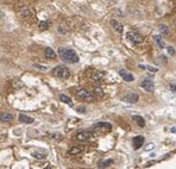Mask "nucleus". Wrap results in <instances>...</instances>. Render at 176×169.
<instances>
[{"instance_id": "1", "label": "nucleus", "mask_w": 176, "mask_h": 169, "mask_svg": "<svg viewBox=\"0 0 176 169\" xmlns=\"http://www.w3.org/2000/svg\"><path fill=\"white\" fill-rule=\"evenodd\" d=\"M58 56L61 57L62 61L67 62V63H77L79 62V56L73 49L60 48L58 49Z\"/></svg>"}, {"instance_id": "2", "label": "nucleus", "mask_w": 176, "mask_h": 169, "mask_svg": "<svg viewBox=\"0 0 176 169\" xmlns=\"http://www.w3.org/2000/svg\"><path fill=\"white\" fill-rule=\"evenodd\" d=\"M76 97L79 98V99L84 100V101H89V102L95 101V95H94L92 92H89V91L84 89V88H81V89H79V91H77Z\"/></svg>"}, {"instance_id": "3", "label": "nucleus", "mask_w": 176, "mask_h": 169, "mask_svg": "<svg viewBox=\"0 0 176 169\" xmlns=\"http://www.w3.org/2000/svg\"><path fill=\"white\" fill-rule=\"evenodd\" d=\"M53 73H54L55 76L60 77V79H68L70 76V72L67 67L64 66H57L53 69Z\"/></svg>"}, {"instance_id": "4", "label": "nucleus", "mask_w": 176, "mask_h": 169, "mask_svg": "<svg viewBox=\"0 0 176 169\" xmlns=\"http://www.w3.org/2000/svg\"><path fill=\"white\" fill-rule=\"evenodd\" d=\"M126 37L133 44H140L143 42V36L139 32H137V31H130V32H127Z\"/></svg>"}, {"instance_id": "5", "label": "nucleus", "mask_w": 176, "mask_h": 169, "mask_svg": "<svg viewBox=\"0 0 176 169\" xmlns=\"http://www.w3.org/2000/svg\"><path fill=\"white\" fill-rule=\"evenodd\" d=\"M95 135L91 131H80L76 133V139L80 142H87V141H92L94 139Z\"/></svg>"}, {"instance_id": "6", "label": "nucleus", "mask_w": 176, "mask_h": 169, "mask_svg": "<svg viewBox=\"0 0 176 169\" xmlns=\"http://www.w3.org/2000/svg\"><path fill=\"white\" fill-rule=\"evenodd\" d=\"M93 129L94 130H101V131H111L112 130V125L109 123H106V122H99V123L94 124L93 125Z\"/></svg>"}, {"instance_id": "7", "label": "nucleus", "mask_w": 176, "mask_h": 169, "mask_svg": "<svg viewBox=\"0 0 176 169\" xmlns=\"http://www.w3.org/2000/svg\"><path fill=\"white\" fill-rule=\"evenodd\" d=\"M122 100H124L125 102H129V104H136L138 100H139V95H138L137 93L131 92L129 93V94H126V95L122 98Z\"/></svg>"}, {"instance_id": "8", "label": "nucleus", "mask_w": 176, "mask_h": 169, "mask_svg": "<svg viewBox=\"0 0 176 169\" xmlns=\"http://www.w3.org/2000/svg\"><path fill=\"white\" fill-rule=\"evenodd\" d=\"M140 84L146 92H153V89H155V84L151 79H144Z\"/></svg>"}, {"instance_id": "9", "label": "nucleus", "mask_w": 176, "mask_h": 169, "mask_svg": "<svg viewBox=\"0 0 176 169\" xmlns=\"http://www.w3.org/2000/svg\"><path fill=\"white\" fill-rule=\"evenodd\" d=\"M143 144H144V137L143 136H136L135 138L132 139V145H133L135 150H138Z\"/></svg>"}, {"instance_id": "10", "label": "nucleus", "mask_w": 176, "mask_h": 169, "mask_svg": "<svg viewBox=\"0 0 176 169\" xmlns=\"http://www.w3.org/2000/svg\"><path fill=\"white\" fill-rule=\"evenodd\" d=\"M119 75L126 81V82H131V81H133L135 80V77H133V75L131 74V73H129V72H126L125 69H120L119 70Z\"/></svg>"}, {"instance_id": "11", "label": "nucleus", "mask_w": 176, "mask_h": 169, "mask_svg": "<svg viewBox=\"0 0 176 169\" xmlns=\"http://www.w3.org/2000/svg\"><path fill=\"white\" fill-rule=\"evenodd\" d=\"M91 79L95 82H101L105 79V74L101 73V72H94V73L91 74Z\"/></svg>"}, {"instance_id": "12", "label": "nucleus", "mask_w": 176, "mask_h": 169, "mask_svg": "<svg viewBox=\"0 0 176 169\" xmlns=\"http://www.w3.org/2000/svg\"><path fill=\"white\" fill-rule=\"evenodd\" d=\"M18 119H19V122H22V123H24V124H32L35 122L33 118H31L29 115H24V113H20V115H18Z\"/></svg>"}, {"instance_id": "13", "label": "nucleus", "mask_w": 176, "mask_h": 169, "mask_svg": "<svg viewBox=\"0 0 176 169\" xmlns=\"http://www.w3.org/2000/svg\"><path fill=\"white\" fill-rule=\"evenodd\" d=\"M84 153V148L82 146H73V148H70L68 151L69 155H71V156H77V155L82 154Z\"/></svg>"}, {"instance_id": "14", "label": "nucleus", "mask_w": 176, "mask_h": 169, "mask_svg": "<svg viewBox=\"0 0 176 169\" xmlns=\"http://www.w3.org/2000/svg\"><path fill=\"white\" fill-rule=\"evenodd\" d=\"M44 55H45V57L48 60H55L56 58V53H55L54 50L51 49V48H45V50H44Z\"/></svg>"}, {"instance_id": "15", "label": "nucleus", "mask_w": 176, "mask_h": 169, "mask_svg": "<svg viewBox=\"0 0 176 169\" xmlns=\"http://www.w3.org/2000/svg\"><path fill=\"white\" fill-rule=\"evenodd\" d=\"M13 118H15V115L12 113H1L0 115V120L4 123H8V122L13 120Z\"/></svg>"}, {"instance_id": "16", "label": "nucleus", "mask_w": 176, "mask_h": 169, "mask_svg": "<svg viewBox=\"0 0 176 169\" xmlns=\"http://www.w3.org/2000/svg\"><path fill=\"white\" fill-rule=\"evenodd\" d=\"M114 163V161L112 160V158H108V160H104V161L99 162V164H98V167H99L100 169H104V168H107V167H109L111 164H113Z\"/></svg>"}, {"instance_id": "17", "label": "nucleus", "mask_w": 176, "mask_h": 169, "mask_svg": "<svg viewBox=\"0 0 176 169\" xmlns=\"http://www.w3.org/2000/svg\"><path fill=\"white\" fill-rule=\"evenodd\" d=\"M111 25L113 26V29H114L117 32H119V33H122V25L118 20H115V19H112L111 20Z\"/></svg>"}, {"instance_id": "18", "label": "nucleus", "mask_w": 176, "mask_h": 169, "mask_svg": "<svg viewBox=\"0 0 176 169\" xmlns=\"http://www.w3.org/2000/svg\"><path fill=\"white\" fill-rule=\"evenodd\" d=\"M153 41H155V43L158 46V48H161V49H163L164 48V42H163V39H162V36L161 35H155L153 36Z\"/></svg>"}, {"instance_id": "19", "label": "nucleus", "mask_w": 176, "mask_h": 169, "mask_svg": "<svg viewBox=\"0 0 176 169\" xmlns=\"http://www.w3.org/2000/svg\"><path fill=\"white\" fill-rule=\"evenodd\" d=\"M133 120L137 123L138 126H140V128H144L145 126V120H144V118L143 117H140V115H135L133 117Z\"/></svg>"}, {"instance_id": "20", "label": "nucleus", "mask_w": 176, "mask_h": 169, "mask_svg": "<svg viewBox=\"0 0 176 169\" xmlns=\"http://www.w3.org/2000/svg\"><path fill=\"white\" fill-rule=\"evenodd\" d=\"M160 33H161V36H167L169 32V28L167 26V25H164V24H161L160 25Z\"/></svg>"}, {"instance_id": "21", "label": "nucleus", "mask_w": 176, "mask_h": 169, "mask_svg": "<svg viewBox=\"0 0 176 169\" xmlns=\"http://www.w3.org/2000/svg\"><path fill=\"white\" fill-rule=\"evenodd\" d=\"M50 22H42V23L38 25L39 30L41 31H44V30H48L49 28H50Z\"/></svg>"}, {"instance_id": "22", "label": "nucleus", "mask_w": 176, "mask_h": 169, "mask_svg": "<svg viewBox=\"0 0 176 169\" xmlns=\"http://www.w3.org/2000/svg\"><path fill=\"white\" fill-rule=\"evenodd\" d=\"M60 100H61L62 102H64V104H69V105H71V99L67 97L66 94H61L60 95Z\"/></svg>"}, {"instance_id": "23", "label": "nucleus", "mask_w": 176, "mask_h": 169, "mask_svg": "<svg viewBox=\"0 0 176 169\" xmlns=\"http://www.w3.org/2000/svg\"><path fill=\"white\" fill-rule=\"evenodd\" d=\"M32 156H33V157H36V158H45L46 154L45 153H33Z\"/></svg>"}, {"instance_id": "24", "label": "nucleus", "mask_w": 176, "mask_h": 169, "mask_svg": "<svg viewBox=\"0 0 176 169\" xmlns=\"http://www.w3.org/2000/svg\"><path fill=\"white\" fill-rule=\"evenodd\" d=\"M98 95V97H104V92H102V89L100 88V87H95V89H94V95Z\"/></svg>"}, {"instance_id": "25", "label": "nucleus", "mask_w": 176, "mask_h": 169, "mask_svg": "<svg viewBox=\"0 0 176 169\" xmlns=\"http://www.w3.org/2000/svg\"><path fill=\"white\" fill-rule=\"evenodd\" d=\"M167 51H168V53L171 55V56H175V55H176L175 49H174V48H171V46H168V48H167Z\"/></svg>"}, {"instance_id": "26", "label": "nucleus", "mask_w": 176, "mask_h": 169, "mask_svg": "<svg viewBox=\"0 0 176 169\" xmlns=\"http://www.w3.org/2000/svg\"><path fill=\"white\" fill-rule=\"evenodd\" d=\"M170 89H171L173 92H176V84H170Z\"/></svg>"}, {"instance_id": "27", "label": "nucleus", "mask_w": 176, "mask_h": 169, "mask_svg": "<svg viewBox=\"0 0 176 169\" xmlns=\"http://www.w3.org/2000/svg\"><path fill=\"white\" fill-rule=\"evenodd\" d=\"M146 69L150 70V72H157V69H156V68H153V67H150V66H148V67H146Z\"/></svg>"}, {"instance_id": "28", "label": "nucleus", "mask_w": 176, "mask_h": 169, "mask_svg": "<svg viewBox=\"0 0 176 169\" xmlns=\"http://www.w3.org/2000/svg\"><path fill=\"white\" fill-rule=\"evenodd\" d=\"M2 18H4V12L0 10V19H2Z\"/></svg>"}, {"instance_id": "29", "label": "nucleus", "mask_w": 176, "mask_h": 169, "mask_svg": "<svg viewBox=\"0 0 176 169\" xmlns=\"http://www.w3.org/2000/svg\"><path fill=\"white\" fill-rule=\"evenodd\" d=\"M44 169H53V168H51V167H49V166H48V167H45V168H44Z\"/></svg>"}, {"instance_id": "30", "label": "nucleus", "mask_w": 176, "mask_h": 169, "mask_svg": "<svg viewBox=\"0 0 176 169\" xmlns=\"http://www.w3.org/2000/svg\"><path fill=\"white\" fill-rule=\"evenodd\" d=\"M175 29H176V22H175Z\"/></svg>"}]
</instances>
